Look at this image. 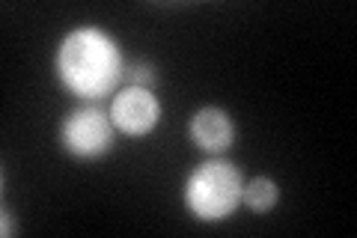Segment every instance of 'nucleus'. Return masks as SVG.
Returning a JSON list of instances; mask_svg holds the SVG:
<instances>
[{
  "mask_svg": "<svg viewBox=\"0 0 357 238\" xmlns=\"http://www.w3.org/2000/svg\"><path fill=\"white\" fill-rule=\"evenodd\" d=\"M241 202L248 206L253 214H268L277 202H280V185L268 176H256L250 182H244V197Z\"/></svg>",
  "mask_w": 357,
  "mask_h": 238,
  "instance_id": "423d86ee",
  "label": "nucleus"
},
{
  "mask_svg": "<svg viewBox=\"0 0 357 238\" xmlns=\"http://www.w3.org/2000/svg\"><path fill=\"white\" fill-rule=\"evenodd\" d=\"M116 128L110 113L98 105H81L60 122V146L77 161H98L114 149Z\"/></svg>",
  "mask_w": 357,
  "mask_h": 238,
  "instance_id": "7ed1b4c3",
  "label": "nucleus"
},
{
  "mask_svg": "<svg viewBox=\"0 0 357 238\" xmlns=\"http://www.w3.org/2000/svg\"><path fill=\"white\" fill-rule=\"evenodd\" d=\"M244 197V176L241 170L227 161V158H208L191 170L185 179V209L194 214L199 223H220L232 218Z\"/></svg>",
  "mask_w": 357,
  "mask_h": 238,
  "instance_id": "f03ea898",
  "label": "nucleus"
},
{
  "mask_svg": "<svg viewBox=\"0 0 357 238\" xmlns=\"http://www.w3.org/2000/svg\"><path fill=\"white\" fill-rule=\"evenodd\" d=\"M107 113L119 134H126V137H146V134L158 128L164 110H161V101L155 96V89L128 84L114 93Z\"/></svg>",
  "mask_w": 357,
  "mask_h": 238,
  "instance_id": "20e7f679",
  "label": "nucleus"
},
{
  "mask_svg": "<svg viewBox=\"0 0 357 238\" xmlns=\"http://www.w3.org/2000/svg\"><path fill=\"white\" fill-rule=\"evenodd\" d=\"M18 232V226H15V218L9 211H3V226H0V235L9 238V235H15Z\"/></svg>",
  "mask_w": 357,
  "mask_h": 238,
  "instance_id": "6e6552de",
  "label": "nucleus"
},
{
  "mask_svg": "<svg viewBox=\"0 0 357 238\" xmlns=\"http://www.w3.org/2000/svg\"><path fill=\"white\" fill-rule=\"evenodd\" d=\"M188 137L206 155H223L236 143V122L227 110L220 107H199L194 117L188 119Z\"/></svg>",
  "mask_w": 357,
  "mask_h": 238,
  "instance_id": "39448f33",
  "label": "nucleus"
},
{
  "mask_svg": "<svg viewBox=\"0 0 357 238\" xmlns=\"http://www.w3.org/2000/svg\"><path fill=\"white\" fill-rule=\"evenodd\" d=\"M54 72L66 93L84 101H98L114 96L126 77V57L119 42L96 24H81L69 30L54 57Z\"/></svg>",
  "mask_w": 357,
  "mask_h": 238,
  "instance_id": "f257e3e1",
  "label": "nucleus"
},
{
  "mask_svg": "<svg viewBox=\"0 0 357 238\" xmlns=\"http://www.w3.org/2000/svg\"><path fill=\"white\" fill-rule=\"evenodd\" d=\"M126 75H128L131 87H146V89L158 87V69H155L152 63H146V60H134Z\"/></svg>",
  "mask_w": 357,
  "mask_h": 238,
  "instance_id": "0eeeda50",
  "label": "nucleus"
}]
</instances>
